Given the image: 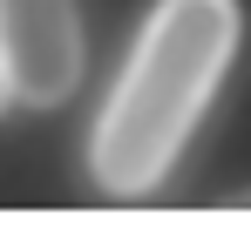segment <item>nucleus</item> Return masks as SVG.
<instances>
[{
  "label": "nucleus",
  "mask_w": 251,
  "mask_h": 244,
  "mask_svg": "<svg viewBox=\"0 0 251 244\" xmlns=\"http://www.w3.org/2000/svg\"><path fill=\"white\" fill-rule=\"evenodd\" d=\"M238 54V0H156L88 129V170L109 197H143L170 176L210 88Z\"/></svg>",
  "instance_id": "1"
},
{
  "label": "nucleus",
  "mask_w": 251,
  "mask_h": 244,
  "mask_svg": "<svg viewBox=\"0 0 251 244\" xmlns=\"http://www.w3.org/2000/svg\"><path fill=\"white\" fill-rule=\"evenodd\" d=\"M0 61L27 109H54L82 81V14L75 0H0Z\"/></svg>",
  "instance_id": "2"
},
{
  "label": "nucleus",
  "mask_w": 251,
  "mask_h": 244,
  "mask_svg": "<svg viewBox=\"0 0 251 244\" xmlns=\"http://www.w3.org/2000/svg\"><path fill=\"white\" fill-rule=\"evenodd\" d=\"M7 102H14V88H7V61H0V109H7Z\"/></svg>",
  "instance_id": "3"
},
{
  "label": "nucleus",
  "mask_w": 251,
  "mask_h": 244,
  "mask_svg": "<svg viewBox=\"0 0 251 244\" xmlns=\"http://www.w3.org/2000/svg\"><path fill=\"white\" fill-rule=\"evenodd\" d=\"M245 203H251V197H245Z\"/></svg>",
  "instance_id": "4"
}]
</instances>
